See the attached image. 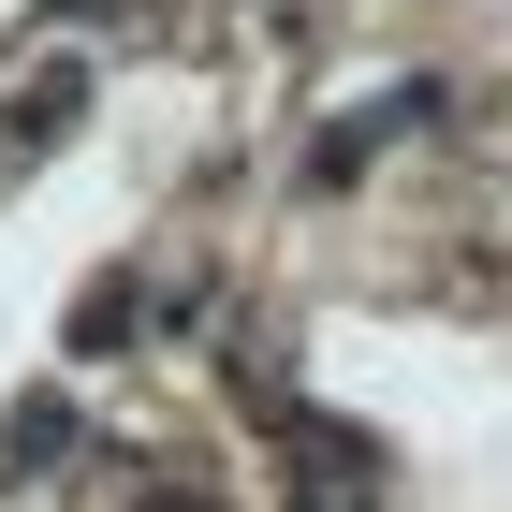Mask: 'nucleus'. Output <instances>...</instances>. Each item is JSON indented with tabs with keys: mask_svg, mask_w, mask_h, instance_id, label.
Here are the masks:
<instances>
[{
	"mask_svg": "<svg viewBox=\"0 0 512 512\" xmlns=\"http://www.w3.org/2000/svg\"><path fill=\"white\" fill-rule=\"evenodd\" d=\"M132 308H147L132 278H103V293H74V352H118V337H132Z\"/></svg>",
	"mask_w": 512,
	"mask_h": 512,
	"instance_id": "obj_1",
	"label": "nucleus"
},
{
	"mask_svg": "<svg viewBox=\"0 0 512 512\" xmlns=\"http://www.w3.org/2000/svg\"><path fill=\"white\" fill-rule=\"evenodd\" d=\"M59 439H74V410H59V395H30V410H15V469H59Z\"/></svg>",
	"mask_w": 512,
	"mask_h": 512,
	"instance_id": "obj_2",
	"label": "nucleus"
}]
</instances>
